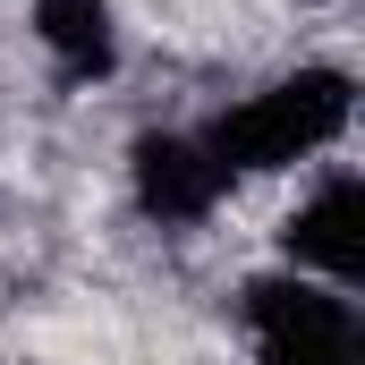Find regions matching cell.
Instances as JSON below:
<instances>
[{"instance_id":"cell-1","label":"cell","mask_w":365,"mask_h":365,"mask_svg":"<svg viewBox=\"0 0 365 365\" xmlns=\"http://www.w3.org/2000/svg\"><path fill=\"white\" fill-rule=\"evenodd\" d=\"M349 119H357V77L331 68V60H314V68H289V77H272L264 93L212 110L195 136H204V153L221 162V179L238 187V179H264V170L323 162V153L349 136Z\"/></svg>"},{"instance_id":"cell-3","label":"cell","mask_w":365,"mask_h":365,"mask_svg":"<svg viewBox=\"0 0 365 365\" xmlns=\"http://www.w3.org/2000/svg\"><path fill=\"white\" fill-rule=\"evenodd\" d=\"M280 272H306L323 289L357 297V280H365V179L349 162H331L297 195V212L280 221Z\"/></svg>"},{"instance_id":"cell-5","label":"cell","mask_w":365,"mask_h":365,"mask_svg":"<svg viewBox=\"0 0 365 365\" xmlns=\"http://www.w3.org/2000/svg\"><path fill=\"white\" fill-rule=\"evenodd\" d=\"M26 34L51 60L60 86H102L119 77V9L110 0H26Z\"/></svg>"},{"instance_id":"cell-4","label":"cell","mask_w":365,"mask_h":365,"mask_svg":"<svg viewBox=\"0 0 365 365\" xmlns=\"http://www.w3.org/2000/svg\"><path fill=\"white\" fill-rule=\"evenodd\" d=\"M128 187H136V212L153 230H204L221 212V195H230L221 162L204 153L195 128H145L128 145Z\"/></svg>"},{"instance_id":"cell-2","label":"cell","mask_w":365,"mask_h":365,"mask_svg":"<svg viewBox=\"0 0 365 365\" xmlns=\"http://www.w3.org/2000/svg\"><path fill=\"white\" fill-rule=\"evenodd\" d=\"M238 323H247L255 365H365L357 297L306 272H255L238 289Z\"/></svg>"}]
</instances>
